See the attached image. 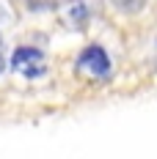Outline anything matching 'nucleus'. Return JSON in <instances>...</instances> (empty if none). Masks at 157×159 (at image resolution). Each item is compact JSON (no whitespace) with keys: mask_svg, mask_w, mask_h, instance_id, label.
<instances>
[{"mask_svg":"<svg viewBox=\"0 0 157 159\" xmlns=\"http://www.w3.org/2000/svg\"><path fill=\"white\" fill-rule=\"evenodd\" d=\"M11 71L19 74L25 80H39L44 77L47 71V58H44V49L33 47V44H22L11 52Z\"/></svg>","mask_w":157,"mask_h":159,"instance_id":"2","label":"nucleus"},{"mask_svg":"<svg viewBox=\"0 0 157 159\" xmlns=\"http://www.w3.org/2000/svg\"><path fill=\"white\" fill-rule=\"evenodd\" d=\"M6 71V58H3V52H0V74Z\"/></svg>","mask_w":157,"mask_h":159,"instance_id":"5","label":"nucleus"},{"mask_svg":"<svg viewBox=\"0 0 157 159\" xmlns=\"http://www.w3.org/2000/svg\"><path fill=\"white\" fill-rule=\"evenodd\" d=\"M94 16V8L88 0H63L58 6V19L69 30H83Z\"/></svg>","mask_w":157,"mask_h":159,"instance_id":"3","label":"nucleus"},{"mask_svg":"<svg viewBox=\"0 0 157 159\" xmlns=\"http://www.w3.org/2000/svg\"><path fill=\"white\" fill-rule=\"evenodd\" d=\"M75 71H77L80 77L91 80V82H108L113 77V58H110V52L102 44L91 41V44H86L77 52Z\"/></svg>","mask_w":157,"mask_h":159,"instance_id":"1","label":"nucleus"},{"mask_svg":"<svg viewBox=\"0 0 157 159\" xmlns=\"http://www.w3.org/2000/svg\"><path fill=\"white\" fill-rule=\"evenodd\" d=\"M108 3L116 11H121V14H138V11H143V6H146V0H108Z\"/></svg>","mask_w":157,"mask_h":159,"instance_id":"4","label":"nucleus"}]
</instances>
